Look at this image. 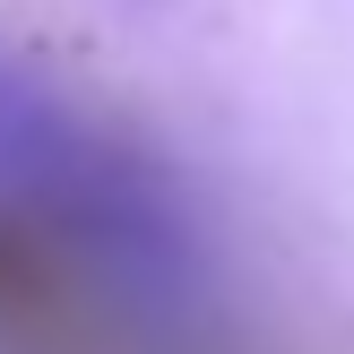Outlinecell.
Returning <instances> with one entry per match:
<instances>
[{"instance_id":"1","label":"cell","mask_w":354,"mask_h":354,"mask_svg":"<svg viewBox=\"0 0 354 354\" xmlns=\"http://www.w3.org/2000/svg\"><path fill=\"white\" fill-rule=\"evenodd\" d=\"M0 199L78 234L104 268L138 277V286H182L190 277V242H182L165 182L121 138L86 130L52 86H35L9 61H0Z\"/></svg>"}]
</instances>
